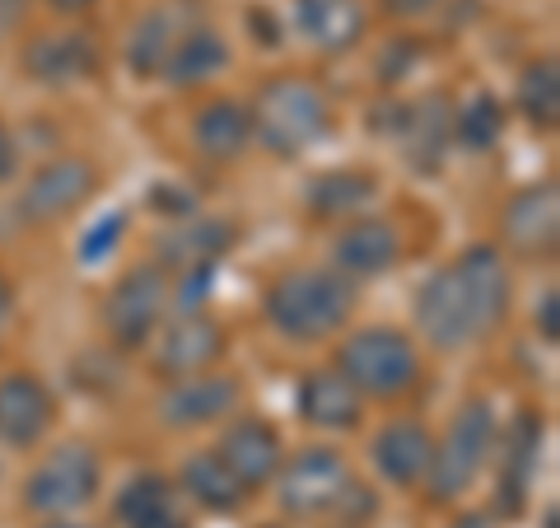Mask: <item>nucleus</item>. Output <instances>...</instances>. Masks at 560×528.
Listing matches in <instances>:
<instances>
[{"instance_id":"bb28decb","label":"nucleus","mask_w":560,"mask_h":528,"mask_svg":"<svg viewBox=\"0 0 560 528\" xmlns=\"http://www.w3.org/2000/svg\"><path fill=\"white\" fill-rule=\"evenodd\" d=\"M374 202V179L355 169H331L323 179H313L308 187V210L323 220H350L355 210Z\"/></svg>"},{"instance_id":"20e7f679","label":"nucleus","mask_w":560,"mask_h":528,"mask_svg":"<svg viewBox=\"0 0 560 528\" xmlns=\"http://www.w3.org/2000/svg\"><path fill=\"white\" fill-rule=\"evenodd\" d=\"M495 435H500V421H495V408H490L486 398H471L458 408V416L448 421L444 439L434 445L430 454V501L434 505H448L458 501L463 491L477 482V472L486 468L490 449H495Z\"/></svg>"},{"instance_id":"aec40b11","label":"nucleus","mask_w":560,"mask_h":528,"mask_svg":"<svg viewBox=\"0 0 560 528\" xmlns=\"http://www.w3.org/2000/svg\"><path fill=\"white\" fill-rule=\"evenodd\" d=\"M248 140H253V108L238 99H210L191 117V146L215 164L238 160L248 150Z\"/></svg>"},{"instance_id":"4c0bfd02","label":"nucleus","mask_w":560,"mask_h":528,"mask_svg":"<svg viewBox=\"0 0 560 528\" xmlns=\"http://www.w3.org/2000/svg\"><path fill=\"white\" fill-rule=\"evenodd\" d=\"M150 528H187V519L178 515V509H168V515H164V519H154Z\"/></svg>"},{"instance_id":"412c9836","label":"nucleus","mask_w":560,"mask_h":528,"mask_svg":"<svg viewBox=\"0 0 560 528\" xmlns=\"http://www.w3.org/2000/svg\"><path fill=\"white\" fill-rule=\"evenodd\" d=\"M401 150H407V160L420 169V173H434L444 164V154L453 146V103L444 94H430L420 99L416 108L401 113Z\"/></svg>"},{"instance_id":"f704fd0d","label":"nucleus","mask_w":560,"mask_h":528,"mask_svg":"<svg viewBox=\"0 0 560 528\" xmlns=\"http://www.w3.org/2000/svg\"><path fill=\"white\" fill-rule=\"evenodd\" d=\"M10 319H14V286H10V276L0 272V332L10 328Z\"/></svg>"},{"instance_id":"9b49d317","label":"nucleus","mask_w":560,"mask_h":528,"mask_svg":"<svg viewBox=\"0 0 560 528\" xmlns=\"http://www.w3.org/2000/svg\"><path fill=\"white\" fill-rule=\"evenodd\" d=\"M24 76L47 84V90H66V84L94 80L103 66V51L94 33L84 28H61V33H33L24 43Z\"/></svg>"},{"instance_id":"f257e3e1","label":"nucleus","mask_w":560,"mask_h":528,"mask_svg":"<svg viewBox=\"0 0 560 528\" xmlns=\"http://www.w3.org/2000/svg\"><path fill=\"white\" fill-rule=\"evenodd\" d=\"M510 267L490 243H471L444 262L416 295V328L440 351H463L486 342L510 313Z\"/></svg>"},{"instance_id":"e433bc0d","label":"nucleus","mask_w":560,"mask_h":528,"mask_svg":"<svg viewBox=\"0 0 560 528\" xmlns=\"http://www.w3.org/2000/svg\"><path fill=\"white\" fill-rule=\"evenodd\" d=\"M98 5V0H47V10H57V14H90Z\"/></svg>"},{"instance_id":"5701e85b","label":"nucleus","mask_w":560,"mask_h":528,"mask_svg":"<svg viewBox=\"0 0 560 528\" xmlns=\"http://www.w3.org/2000/svg\"><path fill=\"white\" fill-rule=\"evenodd\" d=\"M224 66H230V43H224L215 28H187V33H178V43H173L160 76L168 84H178V90H197V84L215 80Z\"/></svg>"},{"instance_id":"72a5a7b5","label":"nucleus","mask_w":560,"mask_h":528,"mask_svg":"<svg viewBox=\"0 0 560 528\" xmlns=\"http://www.w3.org/2000/svg\"><path fill=\"white\" fill-rule=\"evenodd\" d=\"M24 10H28V0H0V43L10 38L14 28H20V20H24Z\"/></svg>"},{"instance_id":"6ab92c4d","label":"nucleus","mask_w":560,"mask_h":528,"mask_svg":"<svg viewBox=\"0 0 560 528\" xmlns=\"http://www.w3.org/2000/svg\"><path fill=\"white\" fill-rule=\"evenodd\" d=\"M430 454H434V439L420 421H388L374 439V468H378V478L393 482V486L425 482Z\"/></svg>"},{"instance_id":"dca6fc26","label":"nucleus","mask_w":560,"mask_h":528,"mask_svg":"<svg viewBox=\"0 0 560 528\" xmlns=\"http://www.w3.org/2000/svg\"><path fill=\"white\" fill-rule=\"evenodd\" d=\"M238 408V383L224 375H187L160 398V421L173 431H191L206 426V421H220L224 412Z\"/></svg>"},{"instance_id":"393cba45","label":"nucleus","mask_w":560,"mask_h":528,"mask_svg":"<svg viewBox=\"0 0 560 528\" xmlns=\"http://www.w3.org/2000/svg\"><path fill=\"white\" fill-rule=\"evenodd\" d=\"M173 43H178V14L173 10H150L140 14L136 28L127 33V66L136 80H154L168 61Z\"/></svg>"},{"instance_id":"cd10ccee","label":"nucleus","mask_w":560,"mask_h":528,"mask_svg":"<svg viewBox=\"0 0 560 528\" xmlns=\"http://www.w3.org/2000/svg\"><path fill=\"white\" fill-rule=\"evenodd\" d=\"M514 103L533 127H547V131L556 127V117H560V66H556V57H541L523 70Z\"/></svg>"},{"instance_id":"7ed1b4c3","label":"nucleus","mask_w":560,"mask_h":528,"mask_svg":"<svg viewBox=\"0 0 560 528\" xmlns=\"http://www.w3.org/2000/svg\"><path fill=\"white\" fill-rule=\"evenodd\" d=\"M331 131V103L313 80L280 76L253 103V136L280 160H300Z\"/></svg>"},{"instance_id":"39448f33","label":"nucleus","mask_w":560,"mask_h":528,"mask_svg":"<svg viewBox=\"0 0 560 528\" xmlns=\"http://www.w3.org/2000/svg\"><path fill=\"white\" fill-rule=\"evenodd\" d=\"M337 369L370 398H401L420 379V351L397 328H360L341 342Z\"/></svg>"},{"instance_id":"6e6552de","label":"nucleus","mask_w":560,"mask_h":528,"mask_svg":"<svg viewBox=\"0 0 560 528\" xmlns=\"http://www.w3.org/2000/svg\"><path fill=\"white\" fill-rule=\"evenodd\" d=\"M98 482H103L98 454L90 445H61L28 472L24 505L38 509V515H47V519L51 515H70V509L90 505L98 496Z\"/></svg>"},{"instance_id":"f3484780","label":"nucleus","mask_w":560,"mask_h":528,"mask_svg":"<svg viewBox=\"0 0 560 528\" xmlns=\"http://www.w3.org/2000/svg\"><path fill=\"white\" fill-rule=\"evenodd\" d=\"M294 412L318 431H355L360 426V389L341 369H308L294 389Z\"/></svg>"},{"instance_id":"f8f14e48","label":"nucleus","mask_w":560,"mask_h":528,"mask_svg":"<svg viewBox=\"0 0 560 528\" xmlns=\"http://www.w3.org/2000/svg\"><path fill=\"white\" fill-rule=\"evenodd\" d=\"M51 421H57V398L38 375L28 369L0 375V445L33 449L51 431Z\"/></svg>"},{"instance_id":"2eb2a0df","label":"nucleus","mask_w":560,"mask_h":528,"mask_svg":"<svg viewBox=\"0 0 560 528\" xmlns=\"http://www.w3.org/2000/svg\"><path fill=\"white\" fill-rule=\"evenodd\" d=\"M337 272L360 280V276H383L388 267H397L401 257V239H397V225L378 220V216H350L346 230L337 234Z\"/></svg>"},{"instance_id":"a211bd4d","label":"nucleus","mask_w":560,"mask_h":528,"mask_svg":"<svg viewBox=\"0 0 560 528\" xmlns=\"http://www.w3.org/2000/svg\"><path fill=\"white\" fill-rule=\"evenodd\" d=\"M364 0H294V28L308 47L327 51H350L364 38Z\"/></svg>"},{"instance_id":"ddd939ff","label":"nucleus","mask_w":560,"mask_h":528,"mask_svg":"<svg viewBox=\"0 0 560 528\" xmlns=\"http://www.w3.org/2000/svg\"><path fill=\"white\" fill-rule=\"evenodd\" d=\"M224 328L210 319V313H178L164 332H160V351H154V369L173 379H187V375H206L215 369L224 356Z\"/></svg>"},{"instance_id":"0eeeda50","label":"nucleus","mask_w":560,"mask_h":528,"mask_svg":"<svg viewBox=\"0 0 560 528\" xmlns=\"http://www.w3.org/2000/svg\"><path fill=\"white\" fill-rule=\"evenodd\" d=\"M168 313V272L160 262H140L127 276H117V286L103 299V328H108L113 346L140 351L154 332H160Z\"/></svg>"},{"instance_id":"2f4dec72","label":"nucleus","mask_w":560,"mask_h":528,"mask_svg":"<svg viewBox=\"0 0 560 528\" xmlns=\"http://www.w3.org/2000/svg\"><path fill=\"white\" fill-rule=\"evenodd\" d=\"M537 332H541V342H556L560 337V295L556 290L541 295V305H537Z\"/></svg>"},{"instance_id":"4468645a","label":"nucleus","mask_w":560,"mask_h":528,"mask_svg":"<svg viewBox=\"0 0 560 528\" xmlns=\"http://www.w3.org/2000/svg\"><path fill=\"white\" fill-rule=\"evenodd\" d=\"M280 431L271 426V421H261V416H238L230 431L220 435V463L234 472V478L243 486H267L276 478V468H280Z\"/></svg>"},{"instance_id":"f03ea898","label":"nucleus","mask_w":560,"mask_h":528,"mask_svg":"<svg viewBox=\"0 0 560 528\" xmlns=\"http://www.w3.org/2000/svg\"><path fill=\"white\" fill-rule=\"evenodd\" d=\"M261 313L285 342H327L355 313V280L337 267H294L271 280Z\"/></svg>"},{"instance_id":"4be33fe9","label":"nucleus","mask_w":560,"mask_h":528,"mask_svg":"<svg viewBox=\"0 0 560 528\" xmlns=\"http://www.w3.org/2000/svg\"><path fill=\"white\" fill-rule=\"evenodd\" d=\"M537 459H541V421L533 412H518L514 426L504 431V463H500V491H495L504 515H518L528 505Z\"/></svg>"},{"instance_id":"9d476101","label":"nucleus","mask_w":560,"mask_h":528,"mask_svg":"<svg viewBox=\"0 0 560 528\" xmlns=\"http://www.w3.org/2000/svg\"><path fill=\"white\" fill-rule=\"evenodd\" d=\"M500 234L504 249L518 257H551L560 243V192L556 183H528L523 192H514L500 210Z\"/></svg>"},{"instance_id":"b1692460","label":"nucleus","mask_w":560,"mask_h":528,"mask_svg":"<svg viewBox=\"0 0 560 528\" xmlns=\"http://www.w3.org/2000/svg\"><path fill=\"white\" fill-rule=\"evenodd\" d=\"M230 249H234V230L224 220H187V225H173L160 239V253H164L160 267L183 272V267H197V262H220Z\"/></svg>"},{"instance_id":"473e14b6","label":"nucleus","mask_w":560,"mask_h":528,"mask_svg":"<svg viewBox=\"0 0 560 528\" xmlns=\"http://www.w3.org/2000/svg\"><path fill=\"white\" fill-rule=\"evenodd\" d=\"M14 169H20V146H14L10 127L0 122V183H10V179H14Z\"/></svg>"},{"instance_id":"c85d7f7f","label":"nucleus","mask_w":560,"mask_h":528,"mask_svg":"<svg viewBox=\"0 0 560 528\" xmlns=\"http://www.w3.org/2000/svg\"><path fill=\"white\" fill-rule=\"evenodd\" d=\"M173 509V482L160 478V472H140L121 486L117 496V524L121 528H150L154 519H164Z\"/></svg>"},{"instance_id":"ea45409f","label":"nucleus","mask_w":560,"mask_h":528,"mask_svg":"<svg viewBox=\"0 0 560 528\" xmlns=\"http://www.w3.org/2000/svg\"><path fill=\"white\" fill-rule=\"evenodd\" d=\"M453 528H486V519H481V515H467V519H458Z\"/></svg>"},{"instance_id":"7c9ffc66","label":"nucleus","mask_w":560,"mask_h":528,"mask_svg":"<svg viewBox=\"0 0 560 528\" xmlns=\"http://www.w3.org/2000/svg\"><path fill=\"white\" fill-rule=\"evenodd\" d=\"M121 234H127V210H108L90 234L80 239V262H103V257H113L117 253V243H121Z\"/></svg>"},{"instance_id":"a878e982","label":"nucleus","mask_w":560,"mask_h":528,"mask_svg":"<svg viewBox=\"0 0 560 528\" xmlns=\"http://www.w3.org/2000/svg\"><path fill=\"white\" fill-rule=\"evenodd\" d=\"M183 491L197 505L215 509V515H224V509H238L243 496H248V486H243L234 472L220 463V454H191V459L183 463Z\"/></svg>"},{"instance_id":"c756f323","label":"nucleus","mask_w":560,"mask_h":528,"mask_svg":"<svg viewBox=\"0 0 560 528\" xmlns=\"http://www.w3.org/2000/svg\"><path fill=\"white\" fill-rule=\"evenodd\" d=\"M500 131H504V103L495 94H477L471 103H463V108L453 113V140L471 154L495 146Z\"/></svg>"},{"instance_id":"423d86ee","label":"nucleus","mask_w":560,"mask_h":528,"mask_svg":"<svg viewBox=\"0 0 560 528\" xmlns=\"http://www.w3.org/2000/svg\"><path fill=\"white\" fill-rule=\"evenodd\" d=\"M360 478L350 472V463L337 449L327 445H308L300 449L290 463L276 468V505L285 519H323L331 524L337 505L346 501V491Z\"/></svg>"},{"instance_id":"58836bf2","label":"nucleus","mask_w":560,"mask_h":528,"mask_svg":"<svg viewBox=\"0 0 560 528\" xmlns=\"http://www.w3.org/2000/svg\"><path fill=\"white\" fill-rule=\"evenodd\" d=\"M43 528H84V524H75V519H66V515H51V524H43Z\"/></svg>"},{"instance_id":"1a4fd4ad","label":"nucleus","mask_w":560,"mask_h":528,"mask_svg":"<svg viewBox=\"0 0 560 528\" xmlns=\"http://www.w3.org/2000/svg\"><path fill=\"white\" fill-rule=\"evenodd\" d=\"M98 192V169L80 154H61V160L43 164L20 192V216L28 225H57L70 220L84 202H94Z\"/></svg>"},{"instance_id":"c9c22d12","label":"nucleus","mask_w":560,"mask_h":528,"mask_svg":"<svg viewBox=\"0 0 560 528\" xmlns=\"http://www.w3.org/2000/svg\"><path fill=\"white\" fill-rule=\"evenodd\" d=\"M440 0H388V10L393 14H430Z\"/></svg>"}]
</instances>
